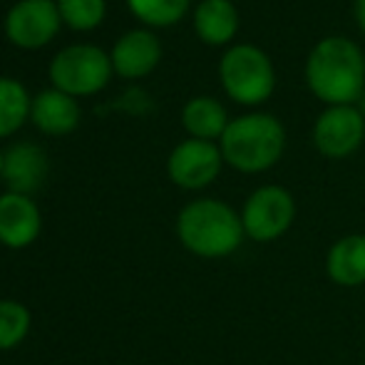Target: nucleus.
I'll return each instance as SVG.
<instances>
[{
  "label": "nucleus",
  "instance_id": "obj_13",
  "mask_svg": "<svg viewBox=\"0 0 365 365\" xmlns=\"http://www.w3.org/2000/svg\"><path fill=\"white\" fill-rule=\"evenodd\" d=\"M326 274L341 289L365 284V234H348L333 241L326 254Z\"/></svg>",
  "mask_w": 365,
  "mask_h": 365
},
{
  "label": "nucleus",
  "instance_id": "obj_21",
  "mask_svg": "<svg viewBox=\"0 0 365 365\" xmlns=\"http://www.w3.org/2000/svg\"><path fill=\"white\" fill-rule=\"evenodd\" d=\"M356 20H358V28L365 33V0H356Z\"/></svg>",
  "mask_w": 365,
  "mask_h": 365
},
{
  "label": "nucleus",
  "instance_id": "obj_3",
  "mask_svg": "<svg viewBox=\"0 0 365 365\" xmlns=\"http://www.w3.org/2000/svg\"><path fill=\"white\" fill-rule=\"evenodd\" d=\"M221 157L241 174H259L271 169L286 149V130L274 115L254 112L229 122L219 140Z\"/></svg>",
  "mask_w": 365,
  "mask_h": 365
},
{
  "label": "nucleus",
  "instance_id": "obj_7",
  "mask_svg": "<svg viewBox=\"0 0 365 365\" xmlns=\"http://www.w3.org/2000/svg\"><path fill=\"white\" fill-rule=\"evenodd\" d=\"M365 115L356 105L328 107L313 125V145L328 159H346L363 145Z\"/></svg>",
  "mask_w": 365,
  "mask_h": 365
},
{
  "label": "nucleus",
  "instance_id": "obj_1",
  "mask_svg": "<svg viewBox=\"0 0 365 365\" xmlns=\"http://www.w3.org/2000/svg\"><path fill=\"white\" fill-rule=\"evenodd\" d=\"M306 82L318 100L353 105L365 95V55L353 40L331 35L311 50L306 60Z\"/></svg>",
  "mask_w": 365,
  "mask_h": 365
},
{
  "label": "nucleus",
  "instance_id": "obj_15",
  "mask_svg": "<svg viewBox=\"0 0 365 365\" xmlns=\"http://www.w3.org/2000/svg\"><path fill=\"white\" fill-rule=\"evenodd\" d=\"M194 30L207 45H226L239 30V13L229 0H202L194 13Z\"/></svg>",
  "mask_w": 365,
  "mask_h": 365
},
{
  "label": "nucleus",
  "instance_id": "obj_17",
  "mask_svg": "<svg viewBox=\"0 0 365 365\" xmlns=\"http://www.w3.org/2000/svg\"><path fill=\"white\" fill-rule=\"evenodd\" d=\"M30 107L33 102L28 90L18 80L0 77V140L23 127V122L30 117Z\"/></svg>",
  "mask_w": 365,
  "mask_h": 365
},
{
  "label": "nucleus",
  "instance_id": "obj_4",
  "mask_svg": "<svg viewBox=\"0 0 365 365\" xmlns=\"http://www.w3.org/2000/svg\"><path fill=\"white\" fill-rule=\"evenodd\" d=\"M219 77L226 95L239 105H261L276 87L274 65L256 45H236L219 63Z\"/></svg>",
  "mask_w": 365,
  "mask_h": 365
},
{
  "label": "nucleus",
  "instance_id": "obj_6",
  "mask_svg": "<svg viewBox=\"0 0 365 365\" xmlns=\"http://www.w3.org/2000/svg\"><path fill=\"white\" fill-rule=\"evenodd\" d=\"M296 221V202L291 192L279 184H264L249 194L241 209L246 239L256 244H271L281 239Z\"/></svg>",
  "mask_w": 365,
  "mask_h": 365
},
{
  "label": "nucleus",
  "instance_id": "obj_8",
  "mask_svg": "<svg viewBox=\"0 0 365 365\" xmlns=\"http://www.w3.org/2000/svg\"><path fill=\"white\" fill-rule=\"evenodd\" d=\"M60 23L63 18L55 0H20L5 15V35L18 48L35 50L58 35Z\"/></svg>",
  "mask_w": 365,
  "mask_h": 365
},
{
  "label": "nucleus",
  "instance_id": "obj_9",
  "mask_svg": "<svg viewBox=\"0 0 365 365\" xmlns=\"http://www.w3.org/2000/svg\"><path fill=\"white\" fill-rule=\"evenodd\" d=\"M221 164H224V157L214 142L189 137L169 154L167 174L177 187L197 192V189L209 187L219 177Z\"/></svg>",
  "mask_w": 365,
  "mask_h": 365
},
{
  "label": "nucleus",
  "instance_id": "obj_20",
  "mask_svg": "<svg viewBox=\"0 0 365 365\" xmlns=\"http://www.w3.org/2000/svg\"><path fill=\"white\" fill-rule=\"evenodd\" d=\"M58 10L73 30H92L105 18V0H58Z\"/></svg>",
  "mask_w": 365,
  "mask_h": 365
},
{
  "label": "nucleus",
  "instance_id": "obj_18",
  "mask_svg": "<svg viewBox=\"0 0 365 365\" xmlns=\"http://www.w3.org/2000/svg\"><path fill=\"white\" fill-rule=\"evenodd\" d=\"M130 10L147 25L167 28L184 18L189 0H127Z\"/></svg>",
  "mask_w": 365,
  "mask_h": 365
},
{
  "label": "nucleus",
  "instance_id": "obj_14",
  "mask_svg": "<svg viewBox=\"0 0 365 365\" xmlns=\"http://www.w3.org/2000/svg\"><path fill=\"white\" fill-rule=\"evenodd\" d=\"M30 120L35 122L40 132L53 137L70 135L80 125V107L75 97L65 95L60 90H45L33 100Z\"/></svg>",
  "mask_w": 365,
  "mask_h": 365
},
{
  "label": "nucleus",
  "instance_id": "obj_22",
  "mask_svg": "<svg viewBox=\"0 0 365 365\" xmlns=\"http://www.w3.org/2000/svg\"><path fill=\"white\" fill-rule=\"evenodd\" d=\"M3 162H5V154L0 152V177H3Z\"/></svg>",
  "mask_w": 365,
  "mask_h": 365
},
{
  "label": "nucleus",
  "instance_id": "obj_16",
  "mask_svg": "<svg viewBox=\"0 0 365 365\" xmlns=\"http://www.w3.org/2000/svg\"><path fill=\"white\" fill-rule=\"evenodd\" d=\"M182 125L194 140H221V135L229 127V117L221 102L214 97H194L184 105L182 110Z\"/></svg>",
  "mask_w": 365,
  "mask_h": 365
},
{
  "label": "nucleus",
  "instance_id": "obj_2",
  "mask_svg": "<svg viewBox=\"0 0 365 365\" xmlns=\"http://www.w3.org/2000/svg\"><path fill=\"white\" fill-rule=\"evenodd\" d=\"M177 236L199 259H226L244 244L241 212L221 199H194L179 212Z\"/></svg>",
  "mask_w": 365,
  "mask_h": 365
},
{
  "label": "nucleus",
  "instance_id": "obj_19",
  "mask_svg": "<svg viewBox=\"0 0 365 365\" xmlns=\"http://www.w3.org/2000/svg\"><path fill=\"white\" fill-rule=\"evenodd\" d=\"M30 331V311L18 301H0V351L20 346Z\"/></svg>",
  "mask_w": 365,
  "mask_h": 365
},
{
  "label": "nucleus",
  "instance_id": "obj_10",
  "mask_svg": "<svg viewBox=\"0 0 365 365\" xmlns=\"http://www.w3.org/2000/svg\"><path fill=\"white\" fill-rule=\"evenodd\" d=\"M43 217L38 204L23 194L0 197V244L8 249H25L40 236Z\"/></svg>",
  "mask_w": 365,
  "mask_h": 365
},
{
  "label": "nucleus",
  "instance_id": "obj_12",
  "mask_svg": "<svg viewBox=\"0 0 365 365\" xmlns=\"http://www.w3.org/2000/svg\"><path fill=\"white\" fill-rule=\"evenodd\" d=\"M45 177H48V157L38 145L18 142L5 152L3 179L8 184V192L30 197L43 187Z\"/></svg>",
  "mask_w": 365,
  "mask_h": 365
},
{
  "label": "nucleus",
  "instance_id": "obj_11",
  "mask_svg": "<svg viewBox=\"0 0 365 365\" xmlns=\"http://www.w3.org/2000/svg\"><path fill=\"white\" fill-rule=\"evenodd\" d=\"M112 68L120 77L127 80H140L147 77L159 65L162 58V45H159L157 35L149 30H130L115 43L112 50Z\"/></svg>",
  "mask_w": 365,
  "mask_h": 365
},
{
  "label": "nucleus",
  "instance_id": "obj_5",
  "mask_svg": "<svg viewBox=\"0 0 365 365\" xmlns=\"http://www.w3.org/2000/svg\"><path fill=\"white\" fill-rule=\"evenodd\" d=\"M112 58L95 45H70L50 63V80L55 90L70 97H87L100 92L112 77Z\"/></svg>",
  "mask_w": 365,
  "mask_h": 365
}]
</instances>
